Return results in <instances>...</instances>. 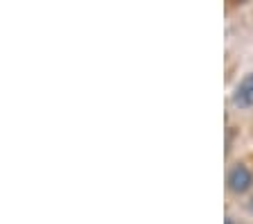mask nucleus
Segmentation results:
<instances>
[{"instance_id": "1", "label": "nucleus", "mask_w": 253, "mask_h": 224, "mask_svg": "<svg viewBox=\"0 0 253 224\" xmlns=\"http://www.w3.org/2000/svg\"><path fill=\"white\" fill-rule=\"evenodd\" d=\"M233 104L235 107H253V73L247 75L242 82H240V86L235 89V95H233Z\"/></svg>"}, {"instance_id": "2", "label": "nucleus", "mask_w": 253, "mask_h": 224, "mask_svg": "<svg viewBox=\"0 0 253 224\" xmlns=\"http://www.w3.org/2000/svg\"><path fill=\"white\" fill-rule=\"evenodd\" d=\"M251 183H253V177L247 166H235L231 170V175H228V186H231L233 192H244Z\"/></svg>"}, {"instance_id": "3", "label": "nucleus", "mask_w": 253, "mask_h": 224, "mask_svg": "<svg viewBox=\"0 0 253 224\" xmlns=\"http://www.w3.org/2000/svg\"><path fill=\"white\" fill-rule=\"evenodd\" d=\"M251 208H253V199H251Z\"/></svg>"}]
</instances>
